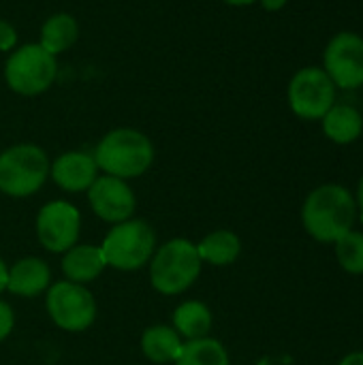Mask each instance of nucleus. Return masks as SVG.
<instances>
[{
	"mask_svg": "<svg viewBox=\"0 0 363 365\" xmlns=\"http://www.w3.org/2000/svg\"><path fill=\"white\" fill-rule=\"evenodd\" d=\"M336 86L319 66L302 68L289 83V105L302 120H321L336 103Z\"/></svg>",
	"mask_w": 363,
	"mask_h": 365,
	"instance_id": "obj_8",
	"label": "nucleus"
},
{
	"mask_svg": "<svg viewBox=\"0 0 363 365\" xmlns=\"http://www.w3.org/2000/svg\"><path fill=\"white\" fill-rule=\"evenodd\" d=\"M51 284V269L39 257H24L9 267L6 291L17 297H36Z\"/></svg>",
	"mask_w": 363,
	"mask_h": 365,
	"instance_id": "obj_13",
	"label": "nucleus"
},
{
	"mask_svg": "<svg viewBox=\"0 0 363 365\" xmlns=\"http://www.w3.org/2000/svg\"><path fill=\"white\" fill-rule=\"evenodd\" d=\"M45 308L49 319L62 331L79 334L86 331L96 319V302L94 295L83 284H75L68 280H60L49 284Z\"/></svg>",
	"mask_w": 363,
	"mask_h": 365,
	"instance_id": "obj_7",
	"label": "nucleus"
},
{
	"mask_svg": "<svg viewBox=\"0 0 363 365\" xmlns=\"http://www.w3.org/2000/svg\"><path fill=\"white\" fill-rule=\"evenodd\" d=\"M173 329L186 342L201 340L210 336L212 329V312L203 302L190 299L175 308L173 312Z\"/></svg>",
	"mask_w": 363,
	"mask_h": 365,
	"instance_id": "obj_16",
	"label": "nucleus"
},
{
	"mask_svg": "<svg viewBox=\"0 0 363 365\" xmlns=\"http://www.w3.org/2000/svg\"><path fill=\"white\" fill-rule=\"evenodd\" d=\"M261 4H263V9H267V11H280L285 4H287V0H259Z\"/></svg>",
	"mask_w": 363,
	"mask_h": 365,
	"instance_id": "obj_24",
	"label": "nucleus"
},
{
	"mask_svg": "<svg viewBox=\"0 0 363 365\" xmlns=\"http://www.w3.org/2000/svg\"><path fill=\"white\" fill-rule=\"evenodd\" d=\"M197 252L203 263H210L214 267H227L237 261L242 252V242L233 231L218 229L197 244Z\"/></svg>",
	"mask_w": 363,
	"mask_h": 365,
	"instance_id": "obj_17",
	"label": "nucleus"
},
{
	"mask_svg": "<svg viewBox=\"0 0 363 365\" xmlns=\"http://www.w3.org/2000/svg\"><path fill=\"white\" fill-rule=\"evenodd\" d=\"M182 338L169 325H152L141 336V351L152 364H175L182 353Z\"/></svg>",
	"mask_w": 363,
	"mask_h": 365,
	"instance_id": "obj_15",
	"label": "nucleus"
},
{
	"mask_svg": "<svg viewBox=\"0 0 363 365\" xmlns=\"http://www.w3.org/2000/svg\"><path fill=\"white\" fill-rule=\"evenodd\" d=\"M336 88L355 90L363 86V36L355 32L336 34L325 49L323 68Z\"/></svg>",
	"mask_w": 363,
	"mask_h": 365,
	"instance_id": "obj_10",
	"label": "nucleus"
},
{
	"mask_svg": "<svg viewBox=\"0 0 363 365\" xmlns=\"http://www.w3.org/2000/svg\"><path fill=\"white\" fill-rule=\"evenodd\" d=\"M340 365H363V353H351V355H347Z\"/></svg>",
	"mask_w": 363,
	"mask_h": 365,
	"instance_id": "obj_25",
	"label": "nucleus"
},
{
	"mask_svg": "<svg viewBox=\"0 0 363 365\" xmlns=\"http://www.w3.org/2000/svg\"><path fill=\"white\" fill-rule=\"evenodd\" d=\"M6 278H9V267L2 261V257H0V293L6 291Z\"/></svg>",
	"mask_w": 363,
	"mask_h": 365,
	"instance_id": "obj_26",
	"label": "nucleus"
},
{
	"mask_svg": "<svg viewBox=\"0 0 363 365\" xmlns=\"http://www.w3.org/2000/svg\"><path fill=\"white\" fill-rule=\"evenodd\" d=\"M88 203L92 212L111 225L131 220L137 207V199L126 180L113 175H101L88 188Z\"/></svg>",
	"mask_w": 363,
	"mask_h": 365,
	"instance_id": "obj_11",
	"label": "nucleus"
},
{
	"mask_svg": "<svg viewBox=\"0 0 363 365\" xmlns=\"http://www.w3.org/2000/svg\"><path fill=\"white\" fill-rule=\"evenodd\" d=\"M79 210L68 201H49L36 214V240L53 255L71 250L79 240Z\"/></svg>",
	"mask_w": 363,
	"mask_h": 365,
	"instance_id": "obj_9",
	"label": "nucleus"
},
{
	"mask_svg": "<svg viewBox=\"0 0 363 365\" xmlns=\"http://www.w3.org/2000/svg\"><path fill=\"white\" fill-rule=\"evenodd\" d=\"M150 282L163 295H180L188 291L201 274V257L197 244L175 237L156 248L150 259Z\"/></svg>",
	"mask_w": 363,
	"mask_h": 365,
	"instance_id": "obj_3",
	"label": "nucleus"
},
{
	"mask_svg": "<svg viewBox=\"0 0 363 365\" xmlns=\"http://www.w3.org/2000/svg\"><path fill=\"white\" fill-rule=\"evenodd\" d=\"M357 205H359V210H362V216H363V178L362 182H359V188H357V201H355Z\"/></svg>",
	"mask_w": 363,
	"mask_h": 365,
	"instance_id": "obj_28",
	"label": "nucleus"
},
{
	"mask_svg": "<svg viewBox=\"0 0 363 365\" xmlns=\"http://www.w3.org/2000/svg\"><path fill=\"white\" fill-rule=\"evenodd\" d=\"M77 36H79V26L75 17L68 13H56L43 24L39 45L51 56H58L66 51L77 41Z\"/></svg>",
	"mask_w": 363,
	"mask_h": 365,
	"instance_id": "obj_19",
	"label": "nucleus"
},
{
	"mask_svg": "<svg viewBox=\"0 0 363 365\" xmlns=\"http://www.w3.org/2000/svg\"><path fill=\"white\" fill-rule=\"evenodd\" d=\"M94 160L105 175L133 180L143 175L154 163L152 141L135 128L109 130L94 150Z\"/></svg>",
	"mask_w": 363,
	"mask_h": 365,
	"instance_id": "obj_2",
	"label": "nucleus"
},
{
	"mask_svg": "<svg viewBox=\"0 0 363 365\" xmlns=\"http://www.w3.org/2000/svg\"><path fill=\"white\" fill-rule=\"evenodd\" d=\"M49 178L66 192H86L98 178V167L92 154L64 152L49 165Z\"/></svg>",
	"mask_w": 363,
	"mask_h": 365,
	"instance_id": "obj_12",
	"label": "nucleus"
},
{
	"mask_svg": "<svg viewBox=\"0 0 363 365\" xmlns=\"http://www.w3.org/2000/svg\"><path fill=\"white\" fill-rule=\"evenodd\" d=\"M175 365H231L227 349L214 338H201L184 342Z\"/></svg>",
	"mask_w": 363,
	"mask_h": 365,
	"instance_id": "obj_20",
	"label": "nucleus"
},
{
	"mask_svg": "<svg viewBox=\"0 0 363 365\" xmlns=\"http://www.w3.org/2000/svg\"><path fill=\"white\" fill-rule=\"evenodd\" d=\"M105 259L101 255L98 246H90V244H75L71 250L64 252L62 257V274L68 282L75 284H90L94 282L103 269H105Z\"/></svg>",
	"mask_w": 363,
	"mask_h": 365,
	"instance_id": "obj_14",
	"label": "nucleus"
},
{
	"mask_svg": "<svg viewBox=\"0 0 363 365\" xmlns=\"http://www.w3.org/2000/svg\"><path fill=\"white\" fill-rule=\"evenodd\" d=\"M15 45H17L15 28L9 21L0 19V51H11V49H15Z\"/></svg>",
	"mask_w": 363,
	"mask_h": 365,
	"instance_id": "obj_23",
	"label": "nucleus"
},
{
	"mask_svg": "<svg viewBox=\"0 0 363 365\" xmlns=\"http://www.w3.org/2000/svg\"><path fill=\"white\" fill-rule=\"evenodd\" d=\"M321 120L325 135L334 143H353L363 130L362 113L351 105H334Z\"/></svg>",
	"mask_w": 363,
	"mask_h": 365,
	"instance_id": "obj_18",
	"label": "nucleus"
},
{
	"mask_svg": "<svg viewBox=\"0 0 363 365\" xmlns=\"http://www.w3.org/2000/svg\"><path fill=\"white\" fill-rule=\"evenodd\" d=\"M98 248L107 267L135 272L148 265L156 252V233L145 220L131 218L113 225Z\"/></svg>",
	"mask_w": 363,
	"mask_h": 365,
	"instance_id": "obj_4",
	"label": "nucleus"
},
{
	"mask_svg": "<svg viewBox=\"0 0 363 365\" xmlns=\"http://www.w3.org/2000/svg\"><path fill=\"white\" fill-rule=\"evenodd\" d=\"M227 4H233V6H248V4H252V2H257V0H225Z\"/></svg>",
	"mask_w": 363,
	"mask_h": 365,
	"instance_id": "obj_27",
	"label": "nucleus"
},
{
	"mask_svg": "<svg viewBox=\"0 0 363 365\" xmlns=\"http://www.w3.org/2000/svg\"><path fill=\"white\" fill-rule=\"evenodd\" d=\"M56 56L45 51L39 43H26L9 56L4 64V81L19 96L43 94L56 79Z\"/></svg>",
	"mask_w": 363,
	"mask_h": 365,
	"instance_id": "obj_6",
	"label": "nucleus"
},
{
	"mask_svg": "<svg viewBox=\"0 0 363 365\" xmlns=\"http://www.w3.org/2000/svg\"><path fill=\"white\" fill-rule=\"evenodd\" d=\"M49 158L34 143H17L0 154V192L24 199L41 190L49 178Z\"/></svg>",
	"mask_w": 363,
	"mask_h": 365,
	"instance_id": "obj_5",
	"label": "nucleus"
},
{
	"mask_svg": "<svg viewBox=\"0 0 363 365\" xmlns=\"http://www.w3.org/2000/svg\"><path fill=\"white\" fill-rule=\"evenodd\" d=\"M13 325H15V314H13V308L0 299V342L6 340L13 331Z\"/></svg>",
	"mask_w": 363,
	"mask_h": 365,
	"instance_id": "obj_22",
	"label": "nucleus"
},
{
	"mask_svg": "<svg viewBox=\"0 0 363 365\" xmlns=\"http://www.w3.org/2000/svg\"><path fill=\"white\" fill-rule=\"evenodd\" d=\"M357 218V203L353 195L338 184H325L315 188L304 207L302 222L306 231L319 242H338L353 231Z\"/></svg>",
	"mask_w": 363,
	"mask_h": 365,
	"instance_id": "obj_1",
	"label": "nucleus"
},
{
	"mask_svg": "<svg viewBox=\"0 0 363 365\" xmlns=\"http://www.w3.org/2000/svg\"><path fill=\"white\" fill-rule=\"evenodd\" d=\"M336 257L349 274H363V233L349 231L336 242Z\"/></svg>",
	"mask_w": 363,
	"mask_h": 365,
	"instance_id": "obj_21",
	"label": "nucleus"
}]
</instances>
